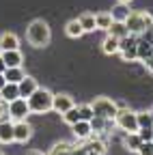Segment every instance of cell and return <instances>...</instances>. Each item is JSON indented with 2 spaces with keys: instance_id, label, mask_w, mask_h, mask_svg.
I'll list each match as a JSON object with an SVG mask.
<instances>
[{
  "instance_id": "26",
  "label": "cell",
  "mask_w": 153,
  "mask_h": 155,
  "mask_svg": "<svg viewBox=\"0 0 153 155\" xmlns=\"http://www.w3.org/2000/svg\"><path fill=\"white\" fill-rule=\"evenodd\" d=\"M108 35L117 37V39H123V37H127V35H129V30H127L125 22H112V26L108 28Z\"/></svg>"
},
{
  "instance_id": "10",
  "label": "cell",
  "mask_w": 153,
  "mask_h": 155,
  "mask_svg": "<svg viewBox=\"0 0 153 155\" xmlns=\"http://www.w3.org/2000/svg\"><path fill=\"white\" fill-rule=\"evenodd\" d=\"M71 131H73V136H75V140H78V142H84L86 138H91V136H93V129H91V123H88V121L73 123V125H71Z\"/></svg>"
},
{
  "instance_id": "40",
  "label": "cell",
  "mask_w": 153,
  "mask_h": 155,
  "mask_svg": "<svg viewBox=\"0 0 153 155\" xmlns=\"http://www.w3.org/2000/svg\"><path fill=\"white\" fill-rule=\"evenodd\" d=\"M0 155H2V153H0Z\"/></svg>"
},
{
  "instance_id": "15",
  "label": "cell",
  "mask_w": 153,
  "mask_h": 155,
  "mask_svg": "<svg viewBox=\"0 0 153 155\" xmlns=\"http://www.w3.org/2000/svg\"><path fill=\"white\" fill-rule=\"evenodd\" d=\"M5 50H20V37L15 32H2L0 35V52Z\"/></svg>"
},
{
  "instance_id": "30",
  "label": "cell",
  "mask_w": 153,
  "mask_h": 155,
  "mask_svg": "<svg viewBox=\"0 0 153 155\" xmlns=\"http://www.w3.org/2000/svg\"><path fill=\"white\" fill-rule=\"evenodd\" d=\"M78 112H80V121H91L93 116H95L91 104H80V106H78Z\"/></svg>"
},
{
  "instance_id": "38",
  "label": "cell",
  "mask_w": 153,
  "mask_h": 155,
  "mask_svg": "<svg viewBox=\"0 0 153 155\" xmlns=\"http://www.w3.org/2000/svg\"><path fill=\"white\" fill-rule=\"evenodd\" d=\"M117 2H123V5H129V2H131V0H117Z\"/></svg>"
},
{
  "instance_id": "14",
  "label": "cell",
  "mask_w": 153,
  "mask_h": 155,
  "mask_svg": "<svg viewBox=\"0 0 153 155\" xmlns=\"http://www.w3.org/2000/svg\"><path fill=\"white\" fill-rule=\"evenodd\" d=\"M15 142V134H13V121H0V144H11Z\"/></svg>"
},
{
  "instance_id": "31",
  "label": "cell",
  "mask_w": 153,
  "mask_h": 155,
  "mask_svg": "<svg viewBox=\"0 0 153 155\" xmlns=\"http://www.w3.org/2000/svg\"><path fill=\"white\" fill-rule=\"evenodd\" d=\"M136 153L138 155H153V140H142Z\"/></svg>"
},
{
  "instance_id": "21",
  "label": "cell",
  "mask_w": 153,
  "mask_h": 155,
  "mask_svg": "<svg viewBox=\"0 0 153 155\" xmlns=\"http://www.w3.org/2000/svg\"><path fill=\"white\" fill-rule=\"evenodd\" d=\"M140 136H138V131H131V134H125V138H123V147L127 149V151H131V153H136L138 151V147H140Z\"/></svg>"
},
{
  "instance_id": "34",
  "label": "cell",
  "mask_w": 153,
  "mask_h": 155,
  "mask_svg": "<svg viewBox=\"0 0 153 155\" xmlns=\"http://www.w3.org/2000/svg\"><path fill=\"white\" fill-rule=\"evenodd\" d=\"M145 67H147V71H149V73H153V56L145 61Z\"/></svg>"
},
{
  "instance_id": "8",
  "label": "cell",
  "mask_w": 153,
  "mask_h": 155,
  "mask_svg": "<svg viewBox=\"0 0 153 155\" xmlns=\"http://www.w3.org/2000/svg\"><path fill=\"white\" fill-rule=\"evenodd\" d=\"M13 134H15V142L26 144L32 138V125L24 119V121H13Z\"/></svg>"
},
{
  "instance_id": "24",
  "label": "cell",
  "mask_w": 153,
  "mask_h": 155,
  "mask_svg": "<svg viewBox=\"0 0 153 155\" xmlns=\"http://www.w3.org/2000/svg\"><path fill=\"white\" fill-rule=\"evenodd\" d=\"M101 50H104V54H108V56L119 54V39L112 37V35H108V37L104 39V43H101Z\"/></svg>"
},
{
  "instance_id": "3",
  "label": "cell",
  "mask_w": 153,
  "mask_h": 155,
  "mask_svg": "<svg viewBox=\"0 0 153 155\" xmlns=\"http://www.w3.org/2000/svg\"><path fill=\"white\" fill-rule=\"evenodd\" d=\"M125 26L129 30V35H142L147 28L153 26V15L147 11H129L127 19H125Z\"/></svg>"
},
{
  "instance_id": "28",
  "label": "cell",
  "mask_w": 153,
  "mask_h": 155,
  "mask_svg": "<svg viewBox=\"0 0 153 155\" xmlns=\"http://www.w3.org/2000/svg\"><path fill=\"white\" fill-rule=\"evenodd\" d=\"M71 149H73V144H69V142H56L48 155H71Z\"/></svg>"
},
{
  "instance_id": "37",
  "label": "cell",
  "mask_w": 153,
  "mask_h": 155,
  "mask_svg": "<svg viewBox=\"0 0 153 155\" xmlns=\"http://www.w3.org/2000/svg\"><path fill=\"white\" fill-rule=\"evenodd\" d=\"M28 155H45V153H41V151H30Z\"/></svg>"
},
{
  "instance_id": "5",
  "label": "cell",
  "mask_w": 153,
  "mask_h": 155,
  "mask_svg": "<svg viewBox=\"0 0 153 155\" xmlns=\"http://www.w3.org/2000/svg\"><path fill=\"white\" fill-rule=\"evenodd\" d=\"M114 125H117L119 129H123L125 134L138 131V119H136V112L129 110V108H119L117 116H114Z\"/></svg>"
},
{
  "instance_id": "18",
  "label": "cell",
  "mask_w": 153,
  "mask_h": 155,
  "mask_svg": "<svg viewBox=\"0 0 153 155\" xmlns=\"http://www.w3.org/2000/svg\"><path fill=\"white\" fill-rule=\"evenodd\" d=\"M88 123H91L93 136L104 134V131H108V127H110V125H114V121H106V119H101V116H93V119H91Z\"/></svg>"
},
{
  "instance_id": "13",
  "label": "cell",
  "mask_w": 153,
  "mask_h": 155,
  "mask_svg": "<svg viewBox=\"0 0 153 155\" xmlns=\"http://www.w3.org/2000/svg\"><path fill=\"white\" fill-rule=\"evenodd\" d=\"M84 149L88 151V155H106V144L97 138V136H91V138L84 140Z\"/></svg>"
},
{
  "instance_id": "32",
  "label": "cell",
  "mask_w": 153,
  "mask_h": 155,
  "mask_svg": "<svg viewBox=\"0 0 153 155\" xmlns=\"http://www.w3.org/2000/svg\"><path fill=\"white\" fill-rule=\"evenodd\" d=\"M9 119V104L0 99V121H7Z\"/></svg>"
},
{
  "instance_id": "41",
  "label": "cell",
  "mask_w": 153,
  "mask_h": 155,
  "mask_svg": "<svg viewBox=\"0 0 153 155\" xmlns=\"http://www.w3.org/2000/svg\"><path fill=\"white\" fill-rule=\"evenodd\" d=\"M151 140H153V138H151Z\"/></svg>"
},
{
  "instance_id": "23",
  "label": "cell",
  "mask_w": 153,
  "mask_h": 155,
  "mask_svg": "<svg viewBox=\"0 0 153 155\" xmlns=\"http://www.w3.org/2000/svg\"><path fill=\"white\" fill-rule=\"evenodd\" d=\"M78 22H80V26L84 28V32H95L97 30V26H95V13H82L80 17H78Z\"/></svg>"
},
{
  "instance_id": "11",
  "label": "cell",
  "mask_w": 153,
  "mask_h": 155,
  "mask_svg": "<svg viewBox=\"0 0 153 155\" xmlns=\"http://www.w3.org/2000/svg\"><path fill=\"white\" fill-rule=\"evenodd\" d=\"M17 88H20V97H24V99H28V97L39 88V84H37V80L35 78H30V75H24L20 82H17Z\"/></svg>"
},
{
  "instance_id": "29",
  "label": "cell",
  "mask_w": 153,
  "mask_h": 155,
  "mask_svg": "<svg viewBox=\"0 0 153 155\" xmlns=\"http://www.w3.org/2000/svg\"><path fill=\"white\" fill-rule=\"evenodd\" d=\"M61 116H63V121H65V123H67V125L71 127L73 123H78V121H80V112H78V106L69 108V110H67L65 114H61Z\"/></svg>"
},
{
  "instance_id": "16",
  "label": "cell",
  "mask_w": 153,
  "mask_h": 155,
  "mask_svg": "<svg viewBox=\"0 0 153 155\" xmlns=\"http://www.w3.org/2000/svg\"><path fill=\"white\" fill-rule=\"evenodd\" d=\"M153 56V43H149L147 39H142V37H138V48H136V58L138 61H147V58H151Z\"/></svg>"
},
{
  "instance_id": "7",
  "label": "cell",
  "mask_w": 153,
  "mask_h": 155,
  "mask_svg": "<svg viewBox=\"0 0 153 155\" xmlns=\"http://www.w3.org/2000/svg\"><path fill=\"white\" fill-rule=\"evenodd\" d=\"M28 114H30V108L24 97H17V99L9 101V119L11 121H24V119H28Z\"/></svg>"
},
{
  "instance_id": "39",
  "label": "cell",
  "mask_w": 153,
  "mask_h": 155,
  "mask_svg": "<svg viewBox=\"0 0 153 155\" xmlns=\"http://www.w3.org/2000/svg\"><path fill=\"white\" fill-rule=\"evenodd\" d=\"M149 114H151V119H153V108H151V110H149Z\"/></svg>"
},
{
  "instance_id": "36",
  "label": "cell",
  "mask_w": 153,
  "mask_h": 155,
  "mask_svg": "<svg viewBox=\"0 0 153 155\" xmlns=\"http://www.w3.org/2000/svg\"><path fill=\"white\" fill-rule=\"evenodd\" d=\"M7 84V80H5V73H0V88H2Z\"/></svg>"
},
{
  "instance_id": "25",
  "label": "cell",
  "mask_w": 153,
  "mask_h": 155,
  "mask_svg": "<svg viewBox=\"0 0 153 155\" xmlns=\"http://www.w3.org/2000/svg\"><path fill=\"white\" fill-rule=\"evenodd\" d=\"M24 75H26V73H24L22 67H7V69H5V80H7V82H13V84H17Z\"/></svg>"
},
{
  "instance_id": "19",
  "label": "cell",
  "mask_w": 153,
  "mask_h": 155,
  "mask_svg": "<svg viewBox=\"0 0 153 155\" xmlns=\"http://www.w3.org/2000/svg\"><path fill=\"white\" fill-rule=\"evenodd\" d=\"M95 26H97V30H106L112 26V15L110 11H101V13H95Z\"/></svg>"
},
{
  "instance_id": "6",
  "label": "cell",
  "mask_w": 153,
  "mask_h": 155,
  "mask_svg": "<svg viewBox=\"0 0 153 155\" xmlns=\"http://www.w3.org/2000/svg\"><path fill=\"white\" fill-rule=\"evenodd\" d=\"M136 48H138V35H127V37L119 39V54L125 63L136 61Z\"/></svg>"
},
{
  "instance_id": "9",
  "label": "cell",
  "mask_w": 153,
  "mask_h": 155,
  "mask_svg": "<svg viewBox=\"0 0 153 155\" xmlns=\"http://www.w3.org/2000/svg\"><path fill=\"white\" fill-rule=\"evenodd\" d=\"M73 99H71V95L67 93H58V95H54V99H52V110L56 114H65L69 108H73Z\"/></svg>"
},
{
  "instance_id": "27",
  "label": "cell",
  "mask_w": 153,
  "mask_h": 155,
  "mask_svg": "<svg viewBox=\"0 0 153 155\" xmlns=\"http://www.w3.org/2000/svg\"><path fill=\"white\" fill-rule=\"evenodd\" d=\"M136 119H138V129H153V119H151L149 110L136 112Z\"/></svg>"
},
{
  "instance_id": "2",
  "label": "cell",
  "mask_w": 153,
  "mask_h": 155,
  "mask_svg": "<svg viewBox=\"0 0 153 155\" xmlns=\"http://www.w3.org/2000/svg\"><path fill=\"white\" fill-rule=\"evenodd\" d=\"M52 99H54V93L48 88H37L30 97H28V108L30 114H45L52 110Z\"/></svg>"
},
{
  "instance_id": "22",
  "label": "cell",
  "mask_w": 153,
  "mask_h": 155,
  "mask_svg": "<svg viewBox=\"0 0 153 155\" xmlns=\"http://www.w3.org/2000/svg\"><path fill=\"white\" fill-rule=\"evenodd\" d=\"M65 32H67V37H71V39H80V37L84 35V28L80 26L78 19H69V22L65 24Z\"/></svg>"
},
{
  "instance_id": "33",
  "label": "cell",
  "mask_w": 153,
  "mask_h": 155,
  "mask_svg": "<svg viewBox=\"0 0 153 155\" xmlns=\"http://www.w3.org/2000/svg\"><path fill=\"white\" fill-rule=\"evenodd\" d=\"M138 136H140V140H151L153 138V129H138Z\"/></svg>"
},
{
  "instance_id": "1",
  "label": "cell",
  "mask_w": 153,
  "mask_h": 155,
  "mask_svg": "<svg viewBox=\"0 0 153 155\" xmlns=\"http://www.w3.org/2000/svg\"><path fill=\"white\" fill-rule=\"evenodd\" d=\"M26 39L32 48H45L52 39V32H50V26L43 22V19H35L30 22V26L26 28Z\"/></svg>"
},
{
  "instance_id": "17",
  "label": "cell",
  "mask_w": 153,
  "mask_h": 155,
  "mask_svg": "<svg viewBox=\"0 0 153 155\" xmlns=\"http://www.w3.org/2000/svg\"><path fill=\"white\" fill-rule=\"evenodd\" d=\"M20 97V88H17V84H13V82H7L2 88H0V99L2 101H13V99H17Z\"/></svg>"
},
{
  "instance_id": "35",
  "label": "cell",
  "mask_w": 153,
  "mask_h": 155,
  "mask_svg": "<svg viewBox=\"0 0 153 155\" xmlns=\"http://www.w3.org/2000/svg\"><path fill=\"white\" fill-rule=\"evenodd\" d=\"M5 69H7V65H5V61H2V56H0V73H5Z\"/></svg>"
},
{
  "instance_id": "20",
  "label": "cell",
  "mask_w": 153,
  "mask_h": 155,
  "mask_svg": "<svg viewBox=\"0 0 153 155\" xmlns=\"http://www.w3.org/2000/svg\"><path fill=\"white\" fill-rule=\"evenodd\" d=\"M110 15H112V22H125L127 15H129V5L117 2V7H112Z\"/></svg>"
},
{
  "instance_id": "12",
  "label": "cell",
  "mask_w": 153,
  "mask_h": 155,
  "mask_svg": "<svg viewBox=\"0 0 153 155\" xmlns=\"http://www.w3.org/2000/svg\"><path fill=\"white\" fill-rule=\"evenodd\" d=\"M0 56H2L7 67H22V63H24V56L20 50H5V52H0Z\"/></svg>"
},
{
  "instance_id": "4",
  "label": "cell",
  "mask_w": 153,
  "mask_h": 155,
  "mask_svg": "<svg viewBox=\"0 0 153 155\" xmlns=\"http://www.w3.org/2000/svg\"><path fill=\"white\" fill-rule=\"evenodd\" d=\"M91 108H93L95 116H101V119H106V121H114V116H117V112H119V106L112 99H108V97H97V99L91 104Z\"/></svg>"
}]
</instances>
